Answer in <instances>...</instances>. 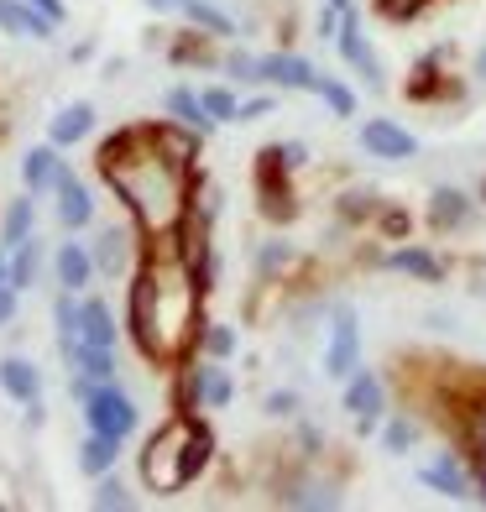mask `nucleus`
<instances>
[{
	"mask_svg": "<svg viewBox=\"0 0 486 512\" xmlns=\"http://www.w3.org/2000/svg\"><path fill=\"white\" fill-rule=\"evenodd\" d=\"M439 84H445V74H439V48H434V53H424L419 63H413L403 95H408V100H439V95H445Z\"/></svg>",
	"mask_w": 486,
	"mask_h": 512,
	"instance_id": "nucleus-24",
	"label": "nucleus"
},
{
	"mask_svg": "<svg viewBox=\"0 0 486 512\" xmlns=\"http://www.w3.org/2000/svg\"><path fill=\"white\" fill-rule=\"evenodd\" d=\"M100 178L131 209L142 236H178L194 204V162L173 157L152 126H126L100 142Z\"/></svg>",
	"mask_w": 486,
	"mask_h": 512,
	"instance_id": "nucleus-1",
	"label": "nucleus"
},
{
	"mask_svg": "<svg viewBox=\"0 0 486 512\" xmlns=\"http://www.w3.org/2000/svg\"><path fill=\"white\" fill-rule=\"evenodd\" d=\"M277 152H283V162H288L293 173H298V168H304V162H309V147H304V142H277Z\"/></svg>",
	"mask_w": 486,
	"mask_h": 512,
	"instance_id": "nucleus-40",
	"label": "nucleus"
},
{
	"mask_svg": "<svg viewBox=\"0 0 486 512\" xmlns=\"http://www.w3.org/2000/svg\"><path fill=\"white\" fill-rule=\"evenodd\" d=\"M58 168H63V157H58L53 142H48V147H32L27 157H21V183H27V194H48L53 178H58Z\"/></svg>",
	"mask_w": 486,
	"mask_h": 512,
	"instance_id": "nucleus-21",
	"label": "nucleus"
},
{
	"mask_svg": "<svg viewBox=\"0 0 486 512\" xmlns=\"http://www.w3.org/2000/svg\"><path fill=\"white\" fill-rule=\"evenodd\" d=\"M283 502H293V507H335L340 497L324 492V486H319V492H314V486H304V492H293V497H283Z\"/></svg>",
	"mask_w": 486,
	"mask_h": 512,
	"instance_id": "nucleus-39",
	"label": "nucleus"
},
{
	"mask_svg": "<svg viewBox=\"0 0 486 512\" xmlns=\"http://www.w3.org/2000/svg\"><path fill=\"white\" fill-rule=\"evenodd\" d=\"M345 413L361 424V434L377 424V418L387 413V387H382V377L377 371H366V366H356L351 377H345Z\"/></svg>",
	"mask_w": 486,
	"mask_h": 512,
	"instance_id": "nucleus-9",
	"label": "nucleus"
},
{
	"mask_svg": "<svg viewBox=\"0 0 486 512\" xmlns=\"http://www.w3.org/2000/svg\"><path fill=\"white\" fill-rule=\"evenodd\" d=\"M324 6H335V11H356V6H351V0H324Z\"/></svg>",
	"mask_w": 486,
	"mask_h": 512,
	"instance_id": "nucleus-48",
	"label": "nucleus"
},
{
	"mask_svg": "<svg viewBox=\"0 0 486 512\" xmlns=\"http://www.w3.org/2000/svg\"><path fill=\"white\" fill-rule=\"evenodd\" d=\"M115 455H121V439L89 429V439L79 445V471H84V476H105L110 465H115Z\"/></svg>",
	"mask_w": 486,
	"mask_h": 512,
	"instance_id": "nucleus-25",
	"label": "nucleus"
},
{
	"mask_svg": "<svg viewBox=\"0 0 486 512\" xmlns=\"http://www.w3.org/2000/svg\"><path fill=\"white\" fill-rule=\"evenodd\" d=\"M79 340L95 345V351H115V319H110V309L100 304V298H84L79 304Z\"/></svg>",
	"mask_w": 486,
	"mask_h": 512,
	"instance_id": "nucleus-19",
	"label": "nucleus"
},
{
	"mask_svg": "<svg viewBox=\"0 0 486 512\" xmlns=\"http://www.w3.org/2000/svg\"><path fill=\"white\" fill-rule=\"evenodd\" d=\"M419 418H413V413H392L387 418V424H382V450L387 455H408L413 445H419Z\"/></svg>",
	"mask_w": 486,
	"mask_h": 512,
	"instance_id": "nucleus-27",
	"label": "nucleus"
},
{
	"mask_svg": "<svg viewBox=\"0 0 486 512\" xmlns=\"http://www.w3.org/2000/svg\"><path fill=\"white\" fill-rule=\"evenodd\" d=\"M27 6H32V11H42V16L53 21V27H58V21L68 16V6H63V0H27Z\"/></svg>",
	"mask_w": 486,
	"mask_h": 512,
	"instance_id": "nucleus-43",
	"label": "nucleus"
},
{
	"mask_svg": "<svg viewBox=\"0 0 486 512\" xmlns=\"http://www.w3.org/2000/svg\"><path fill=\"white\" fill-rule=\"evenodd\" d=\"M0 392H6L11 403H21L32 418H42V377L27 356H6L0 361Z\"/></svg>",
	"mask_w": 486,
	"mask_h": 512,
	"instance_id": "nucleus-12",
	"label": "nucleus"
},
{
	"mask_svg": "<svg viewBox=\"0 0 486 512\" xmlns=\"http://www.w3.org/2000/svg\"><path fill=\"white\" fill-rule=\"evenodd\" d=\"M84 424L95 429V434L126 439L136 429V403L115 382H95V387H89V398H84Z\"/></svg>",
	"mask_w": 486,
	"mask_h": 512,
	"instance_id": "nucleus-4",
	"label": "nucleus"
},
{
	"mask_svg": "<svg viewBox=\"0 0 486 512\" xmlns=\"http://www.w3.org/2000/svg\"><path fill=\"white\" fill-rule=\"evenodd\" d=\"M471 215H476V209H471V199L460 189H434L429 194V225L434 230H466Z\"/></svg>",
	"mask_w": 486,
	"mask_h": 512,
	"instance_id": "nucleus-18",
	"label": "nucleus"
},
{
	"mask_svg": "<svg viewBox=\"0 0 486 512\" xmlns=\"http://www.w3.org/2000/svg\"><path fill=\"white\" fill-rule=\"evenodd\" d=\"M95 507H105V512H126V507H131L126 486H121V481H110V471H105L100 486H95Z\"/></svg>",
	"mask_w": 486,
	"mask_h": 512,
	"instance_id": "nucleus-34",
	"label": "nucleus"
},
{
	"mask_svg": "<svg viewBox=\"0 0 486 512\" xmlns=\"http://www.w3.org/2000/svg\"><path fill=\"white\" fill-rule=\"evenodd\" d=\"M419 481L429 486L434 497H450V502H466L476 492V476H471V465L460 450H439L434 460L419 465Z\"/></svg>",
	"mask_w": 486,
	"mask_h": 512,
	"instance_id": "nucleus-8",
	"label": "nucleus"
},
{
	"mask_svg": "<svg viewBox=\"0 0 486 512\" xmlns=\"http://www.w3.org/2000/svg\"><path fill=\"white\" fill-rule=\"evenodd\" d=\"M37 267H42V241H37V236H27L21 246H11V288H16V293L37 283Z\"/></svg>",
	"mask_w": 486,
	"mask_h": 512,
	"instance_id": "nucleus-28",
	"label": "nucleus"
},
{
	"mask_svg": "<svg viewBox=\"0 0 486 512\" xmlns=\"http://www.w3.org/2000/svg\"><path fill=\"white\" fill-rule=\"evenodd\" d=\"M225 68H230V79H241V84H262V58H251V53H230Z\"/></svg>",
	"mask_w": 486,
	"mask_h": 512,
	"instance_id": "nucleus-36",
	"label": "nucleus"
},
{
	"mask_svg": "<svg viewBox=\"0 0 486 512\" xmlns=\"http://www.w3.org/2000/svg\"><path fill=\"white\" fill-rule=\"evenodd\" d=\"M199 398L210 408H225L230 398H236V382L225 377V366H199Z\"/></svg>",
	"mask_w": 486,
	"mask_h": 512,
	"instance_id": "nucleus-30",
	"label": "nucleus"
},
{
	"mask_svg": "<svg viewBox=\"0 0 486 512\" xmlns=\"http://www.w3.org/2000/svg\"><path fill=\"white\" fill-rule=\"evenodd\" d=\"M152 11H173L183 21H194L199 32H210V37H236V21H230L215 0H147Z\"/></svg>",
	"mask_w": 486,
	"mask_h": 512,
	"instance_id": "nucleus-14",
	"label": "nucleus"
},
{
	"mask_svg": "<svg viewBox=\"0 0 486 512\" xmlns=\"http://www.w3.org/2000/svg\"><path fill=\"white\" fill-rule=\"evenodd\" d=\"M361 366V324H356V309L340 304L330 314V340H324V371L335 382H345L351 371Z\"/></svg>",
	"mask_w": 486,
	"mask_h": 512,
	"instance_id": "nucleus-6",
	"label": "nucleus"
},
{
	"mask_svg": "<svg viewBox=\"0 0 486 512\" xmlns=\"http://www.w3.org/2000/svg\"><path fill=\"white\" fill-rule=\"evenodd\" d=\"M293 408H298L293 392H272V398H267V413H293Z\"/></svg>",
	"mask_w": 486,
	"mask_h": 512,
	"instance_id": "nucleus-45",
	"label": "nucleus"
},
{
	"mask_svg": "<svg viewBox=\"0 0 486 512\" xmlns=\"http://www.w3.org/2000/svg\"><path fill=\"white\" fill-rule=\"evenodd\" d=\"M95 267L100 272H126L131 267V236L126 230H105L100 246H95Z\"/></svg>",
	"mask_w": 486,
	"mask_h": 512,
	"instance_id": "nucleus-29",
	"label": "nucleus"
},
{
	"mask_svg": "<svg viewBox=\"0 0 486 512\" xmlns=\"http://www.w3.org/2000/svg\"><path fill=\"white\" fill-rule=\"evenodd\" d=\"M53 324H58V351H63V361L74 366V356H79V304L68 298V288L58 293V304H53Z\"/></svg>",
	"mask_w": 486,
	"mask_h": 512,
	"instance_id": "nucleus-23",
	"label": "nucleus"
},
{
	"mask_svg": "<svg viewBox=\"0 0 486 512\" xmlns=\"http://www.w3.org/2000/svg\"><path fill=\"white\" fill-rule=\"evenodd\" d=\"M0 288H11V251L0 246Z\"/></svg>",
	"mask_w": 486,
	"mask_h": 512,
	"instance_id": "nucleus-46",
	"label": "nucleus"
},
{
	"mask_svg": "<svg viewBox=\"0 0 486 512\" xmlns=\"http://www.w3.org/2000/svg\"><path fill=\"white\" fill-rule=\"evenodd\" d=\"M32 225H37V204H32V194H21L11 209H6V225H0V246H21L32 236Z\"/></svg>",
	"mask_w": 486,
	"mask_h": 512,
	"instance_id": "nucleus-26",
	"label": "nucleus"
},
{
	"mask_svg": "<svg viewBox=\"0 0 486 512\" xmlns=\"http://www.w3.org/2000/svg\"><path fill=\"white\" fill-rule=\"evenodd\" d=\"M16 319V288H0V330Z\"/></svg>",
	"mask_w": 486,
	"mask_h": 512,
	"instance_id": "nucleus-44",
	"label": "nucleus"
},
{
	"mask_svg": "<svg viewBox=\"0 0 486 512\" xmlns=\"http://www.w3.org/2000/svg\"><path fill=\"white\" fill-rule=\"evenodd\" d=\"M424 6H429V0H377V11H382L387 21H413Z\"/></svg>",
	"mask_w": 486,
	"mask_h": 512,
	"instance_id": "nucleus-37",
	"label": "nucleus"
},
{
	"mask_svg": "<svg viewBox=\"0 0 486 512\" xmlns=\"http://www.w3.org/2000/svg\"><path fill=\"white\" fill-rule=\"evenodd\" d=\"M89 131H95V105H89V100H74V105H63V110L53 115V126H48V142L63 152V147H79Z\"/></svg>",
	"mask_w": 486,
	"mask_h": 512,
	"instance_id": "nucleus-16",
	"label": "nucleus"
},
{
	"mask_svg": "<svg viewBox=\"0 0 486 512\" xmlns=\"http://www.w3.org/2000/svg\"><path fill=\"white\" fill-rule=\"evenodd\" d=\"M53 194H58V225L63 230H84L89 220H95V199H89V189L68 173V162L58 168V178H53Z\"/></svg>",
	"mask_w": 486,
	"mask_h": 512,
	"instance_id": "nucleus-13",
	"label": "nucleus"
},
{
	"mask_svg": "<svg viewBox=\"0 0 486 512\" xmlns=\"http://www.w3.org/2000/svg\"><path fill=\"white\" fill-rule=\"evenodd\" d=\"M335 48H340V58L361 74L366 89H387V68H382V58H377V48H372V37L361 32V16H356V11H345V16H340Z\"/></svg>",
	"mask_w": 486,
	"mask_h": 512,
	"instance_id": "nucleus-5",
	"label": "nucleus"
},
{
	"mask_svg": "<svg viewBox=\"0 0 486 512\" xmlns=\"http://www.w3.org/2000/svg\"><path fill=\"white\" fill-rule=\"evenodd\" d=\"M204 110L215 115V121H236L241 115V100H236V89H225V84H215V89H204Z\"/></svg>",
	"mask_w": 486,
	"mask_h": 512,
	"instance_id": "nucleus-32",
	"label": "nucleus"
},
{
	"mask_svg": "<svg viewBox=\"0 0 486 512\" xmlns=\"http://www.w3.org/2000/svg\"><path fill=\"white\" fill-rule=\"evenodd\" d=\"M476 79H481V84H486V48H481V53H476Z\"/></svg>",
	"mask_w": 486,
	"mask_h": 512,
	"instance_id": "nucleus-47",
	"label": "nucleus"
},
{
	"mask_svg": "<svg viewBox=\"0 0 486 512\" xmlns=\"http://www.w3.org/2000/svg\"><path fill=\"white\" fill-rule=\"evenodd\" d=\"M288 262H293V246H288V241H267V246H262V256H257V272H262V277H272V272H283Z\"/></svg>",
	"mask_w": 486,
	"mask_h": 512,
	"instance_id": "nucleus-35",
	"label": "nucleus"
},
{
	"mask_svg": "<svg viewBox=\"0 0 486 512\" xmlns=\"http://www.w3.org/2000/svg\"><path fill=\"white\" fill-rule=\"evenodd\" d=\"M0 32H16V37H37V42H48L53 37V21L32 11L27 0H0Z\"/></svg>",
	"mask_w": 486,
	"mask_h": 512,
	"instance_id": "nucleus-20",
	"label": "nucleus"
},
{
	"mask_svg": "<svg viewBox=\"0 0 486 512\" xmlns=\"http://www.w3.org/2000/svg\"><path fill=\"white\" fill-rule=\"evenodd\" d=\"M314 95L324 100V110H330V115H340V121H345V115H356V95H351V89H345L340 79H330V74L319 79Z\"/></svg>",
	"mask_w": 486,
	"mask_h": 512,
	"instance_id": "nucleus-31",
	"label": "nucleus"
},
{
	"mask_svg": "<svg viewBox=\"0 0 486 512\" xmlns=\"http://www.w3.org/2000/svg\"><path fill=\"white\" fill-rule=\"evenodd\" d=\"M53 272H58V288L79 293V288H89V277H95V251H84L79 241H63L53 251Z\"/></svg>",
	"mask_w": 486,
	"mask_h": 512,
	"instance_id": "nucleus-17",
	"label": "nucleus"
},
{
	"mask_svg": "<svg viewBox=\"0 0 486 512\" xmlns=\"http://www.w3.org/2000/svg\"><path fill=\"white\" fill-rule=\"evenodd\" d=\"M272 105H277L272 95H262V100H246V105H241V115H236V121H262V115H272Z\"/></svg>",
	"mask_w": 486,
	"mask_h": 512,
	"instance_id": "nucleus-42",
	"label": "nucleus"
},
{
	"mask_svg": "<svg viewBox=\"0 0 486 512\" xmlns=\"http://www.w3.org/2000/svg\"><path fill=\"white\" fill-rule=\"evenodd\" d=\"M204 351H210V361H230L236 356V330L230 324H210L204 330Z\"/></svg>",
	"mask_w": 486,
	"mask_h": 512,
	"instance_id": "nucleus-33",
	"label": "nucleus"
},
{
	"mask_svg": "<svg viewBox=\"0 0 486 512\" xmlns=\"http://www.w3.org/2000/svg\"><path fill=\"white\" fill-rule=\"evenodd\" d=\"M319 68L298 53H267L262 58V84H277V89H293V95H314L319 89Z\"/></svg>",
	"mask_w": 486,
	"mask_h": 512,
	"instance_id": "nucleus-11",
	"label": "nucleus"
},
{
	"mask_svg": "<svg viewBox=\"0 0 486 512\" xmlns=\"http://www.w3.org/2000/svg\"><path fill=\"white\" fill-rule=\"evenodd\" d=\"M382 267L413 277V283H439V277H445V262H439L429 246H392V251L382 256Z\"/></svg>",
	"mask_w": 486,
	"mask_h": 512,
	"instance_id": "nucleus-15",
	"label": "nucleus"
},
{
	"mask_svg": "<svg viewBox=\"0 0 486 512\" xmlns=\"http://www.w3.org/2000/svg\"><path fill=\"white\" fill-rule=\"evenodd\" d=\"M481 199H486V183H481Z\"/></svg>",
	"mask_w": 486,
	"mask_h": 512,
	"instance_id": "nucleus-49",
	"label": "nucleus"
},
{
	"mask_svg": "<svg viewBox=\"0 0 486 512\" xmlns=\"http://www.w3.org/2000/svg\"><path fill=\"white\" fill-rule=\"evenodd\" d=\"M382 230H387L392 241L408 236V215H403V209H382Z\"/></svg>",
	"mask_w": 486,
	"mask_h": 512,
	"instance_id": "nucleus-41",
	"label": "nucleus"
},
{
	"mask_svg": "<svg viewBox=\"0 0 486 512\" xmlns=\"http://www.w3.org/2000/svg\"><path fill=\"white\" fill-rule=\"evenodd\" d=\"M345 220H366V215H382V204L372 199V194H345Z\"/></svg>",
	"mask_w": 486,
	"mask_h": 512,
	"instance_id": "nucleus-38",
	"label": "nucleus"
},
{
	"mask_svg": "<svg viewBox=\"0 0 486 512\" xmlns=\"http://www.w3.org/2000/svg\"><path fill=\"white\" fill-rule=\"evenodd\" d=\"M210 455H215L210 424H199L194 413H173L142 450V486L157 497H173L210 465Z\"/></svg>",
	"mask_w": 486,
	"mask_h": 512,
	"instance_id": "nucleus-3",
	"label": "nucleus"
},
{
	"mask_svg": "<svg viewBox=\"0 0 486 512\" xmlns=\"http://www.w3.org/2000/svg\"><path fill=\"white\" fill-rule=\"evenodd\" d=\"M210 293L199 283L178 236H152L142 267L131 283V340L157 366H178L194 351L199 335V298Z\"/></svg>",
	"mask_w": 486,
	"mask_h": 512,
	"instance_id": "nucleus-2",
	"label": "nucleus"
},
{
	"mask_svg": "<svg viewBox=\"0 0 486 512\" xmlns=\"http://www.w3.org/2000/svg\"><path fill=\"white\" fill-rule=\"evenodd\" d=\"M168 115H173V121H183V126H189V131H199V136H210L215 131V115L210 110H204V100L194 95V89H168Z\"/></svg>",
	"mask_w": 486,
	"mask_h": 512,
	"instance_id": "nucleus-22",
	"label": "nucleus"
},
{
	"mask_svg": "<svg viewBox=\"0 0 486 512\" xmlns=\"http://www.w3.org/2000/svg\"><path fill=\"white\" fill-rule=\"evenodd\" d=\"M288 162L277 147H262V162H257V194H262V215L267 220H293V183H288Z\"/></svg>",
	"mask_w": 486,
	"mask_h": 512,
	"instance_id": "nucleus-7",
	"label": "nucleus"
},
{
	"mask_svg": "<svg viewBox=\"0 0 486 512\" xmlns=\"http://www.w3.org/2000/svg\"><path fill=\"white\" fill-rule=\"evenodd\" d=\"M361 152L382 157V162H408L413 152H419V136L403 131L398 121H387V115H372V121L361 126Z\"/></svg>",
	"mask_w": 486,
	"mask_h": 512,
	"instance_id": "nucleus-10",
	"label": "nucleus"
}]
</instances>
